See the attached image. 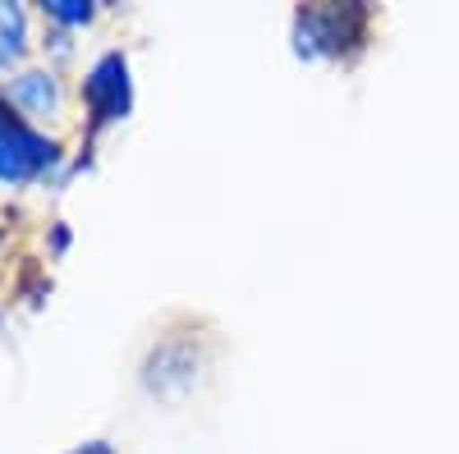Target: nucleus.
I'll return each mask as SVG.
<instances>
[{
  "label": "nucleus",
  "instance_id": "7ed1b4c3",
  "mask_svg": "<svg viewBox=\"0 0 459 454\" xmlns=\"http://www.w3.org/2000/svg\"><path fill=\"white\" fill-rule=\"evenodd\" d=\"M88 101L97 110V120H120L129 110V79H125V60L120 56H106L92 79H88Z\"/></svg>",
  "mask_w": 459,
  "mask_h": 454
},
{
  "label": "nucleus",
  "instance_id": "20e7f679",
  "mask_svg": "<svg viewBox=\"0 0 459 454\" xmlns=\"http://www.w3.org/2000/svg\"><path fill=\"white\" fill-rule=\"evenodd\" d=\"M5 101L19 110L23 120H47V116H60V83L51 73H19V79L5 88Z\"/></svg>",
  "mask_w": 459,
  "mask_h": 454
},
{
  "label": "nucleus",
  "instance_id": "f257e3e1",
  "mask_svg": "<svg viewBox=\"0 0 459 454\" xmlns=\"http://www.w3.org/2000/svg\"><path fill=\"white\" fill-rule=\"evenodd\" d=\"M51 161H56V142L42 138L5 97H0V175L5 179H32Z\"/></svg>",
  "mask_w": 459,
  "mask_h": 454
},
{
  "label": "nucleus",
  "instance_id": "f03ea898",
  "mask_svg": "<svg viewBox=\"0 0 459 454\" xmlns=\"http://www.w3.org/2000/svg\"><path fill=\"white\" fill-rule=\"evenodd\" d=\"M363 14L350 5H317V10H303L299 14V51L303 56H335L350 37L359 32Z\"/></svg>",
  "mask_w": 459,
  "mask_h": 454
},
{
  "label": "nucleus",
  "instance_id": "0eeeda50",
  "mask_svg": "<svg viewBox=\"0 0 459 454\" xmlns=\"http://www.w3.org/2000/svg\"><path fill=\"white\" fill-rule=\"evenodd\" d=\"M74 454H115L110 445H83V450H74Z\"/></svg>",
  "mask_w": 459,
  "mask_h": 454
},
{
  "label": "nucleus",
  "instance_id": "423d86ee",
  "mask_svg": "<svg viewBox=\"0 0 459 454\" xmlns=\"http://www.w3.org/2000/svg\"><path fill=\"white\" fill-rule=\"evenodd\" d=\"M51 14L65 19V23H83L92 10H88V5H74V0H60V5H51Z\"/></svg>",
  "mask_w": 459,
  "mask_h": 454
},
{
  "label": "nucleus",
  "instance_id": "39448f33",
  "mask_svg": "<svg viewBox=\"0 0 459 454\" xmlns=\"http://www.w3.org/2000/svg\"><path fill=\"white\" fill-rule=\"evenodd\" d=\"M28 47V19L19 5H0V64H14Z\"/></svg>",
  "mask_w": 459,
  "mask_h": 454
}]
</instances>
